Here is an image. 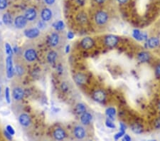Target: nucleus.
I'll return each instance as SVG.
<instances>
[{"label":"nucleus","mask_w":160,"mask_h":141,"mask_svg":"<svg viewBox=\"0 0 160 141\" xmlns=\"http://www.w3.org/2000/svg\"><path fill=\"white\" fill-rule=\"evenodd\" d=\"M109 19L108 15L105 11H98L95 15V21L98 25H104Z\"/></svg>","instance_id":"1"},{"label":"nucleus","mask_w":160,"mask_h":141,"mask_svg":"<svg viewBox=\"0 0 160 141\" xmlns=\"http://www.w3.org/2000/svg\"><path fill=\"white\" fill-rule=\"evenodd\" d=\"M6 69L7 76L8 78H12L14 73V68L13 61H12V56H8L6 59Z\"/></svg>","instance_id":"2"},{"label":"nucleus","mask_w":160,"mask_h":141,"mask_svg":"<svg viewBox=\"0 0 160 141\" xmlns=\"http://www.w3.org/2000/svg\"><path fill=\"white\" fill-rule=\"evenodd\" d=\"M24 58L29 62H33L37 59V53L34 49H28L24 52Z\"/></svg>","instance_id":"3"},{"label":"nucleus","mask_w":160,"mask_h":141,"mask_svg":"<svg viewBox=\"0 0 160 141\" xmlns=\"http://www.w3.org/2000/svg\"><path fill=\"white\" fill-rule=\"evenodd\" d=\"M118 37L115 35H108L105 38V44L108 47H114L118 43Z\"/></svg>","instance_id":"4"},{"label":"nucleus","mask_w":160,"mask_h":141,"mask_svg":"<svg viewBox=\"0 0 160 141\" xmlns=\"http://www.w3.org/2000/svg\"><path fill=\"white\" fill-rule=\"evenodd\" d=\"M105 98H106V94L103 90H97L93 94V100L98 103H102L104 101Z\"/></svg>","instance_id":"5"},{"label":"nucleus","mask_w":160,"mask_h":141,"mask_svg":"<svg viewBox=\"0 0 160 141\" xmlns=\"http://www.w3.org/2000/svg\"><path fill=\"white\" fill-rule=\"evenodd\" d=\"M27 22L28 21L26 20L24 16H18L17 17H16L14 20V25L17 29H22L26 26Z\"/></svg>","instance_id":"6"},{"label":"nucleus","mask_w":160,"mask_h":141,"mask_svg":"<svg viewBox=\"0 0 160 141\" xmlns=\"http://www.w3.org/2000/svg\"><path fill=\"white\" fill-rule=\"evenodd\" d=\"M40 34V31L38 28H31L24 31V35L26 38L35 39L38 37Z\"/></svg>","instance_id":"7"},{"label":"nucleus","mask_w":160,"mask_h":141,"mask_svg":"<svg viewBox=\"0 0 160 141\" xmlns=\"http://www.w3.org/2000/svg\"><path fill=\"white\" fill-rule=\"evenodd\" d=\"M94 41L90 37H85L83 38L80 41V46L83 49H90L94 46Z\"/></svg>","instance_id":"8"},{"label":"nucleus","mask_w":160,"mask_h":141,"mask_svg":"<svg viewBox=\"0 0 160 141\" xmlns=\"http://www.w3.org/2000/svg\"><path fill=\"white\" fill-rule=\"evenodd\" d=\"M36 17H37V12L34 8L28 9L24 14V17L29 22H32V21L35 20Z\"/></svg>","instance_id":"9"},{"label":"nucleus","mask_w":160,"mask_h":141,"mask_svg":"<svg viewBox=\"0 0 160 141\" xmlns=\"http://www.w3.org/2000/svg\"><path fill=\"white\" fill-rule=\"evenodd\" d=\"M12 96L15 100H21L24 96V91L22 88L16 87L12 91Z\"/></svg>","instance_id":"10"},{"label":"nucleus","mask_w":160,"mask_h":141,"mask_svg":"<svg viewBox=\"0 0 160 141\" xmlns=\"http://www.w3.org/2000/svg\"><path fill=\"white\" fill-rule=\"evenodd\" d=\"M53 135H54V138L57 140H62L66 137V133L65 130L61 128H56L54 131Z\"/></svg>","instance_id":"11"},{"label":"nucleus","mask_w":160,"mask_h":141,"mask_svg":"<svg viewBox=\"0 0 160 141\" xmlns=\"http://www.w3.org/2000/svg\"><path fill=\"white\" fill-rule=\"evenodd\" d=\"M53 13L51 10L49 8H44L41 11V17L42 20L44 21V22H49L52 18Z\"/></svg>","instance_id":"12"},{"label":"nucleus","mask_w":160,"mask_h":141,"mask_svg":"<svg viewBox=\"0 0 160 141\" xmlns=\"http://www.w3.org/2000/svg\"><path fill=\"white\" fill-rule=\"evenodd\" d=\"M19 122L22 126L27 127L31 123V118L27 114L22 113L19 117Z\"/></svg>","instance_id":"13"},{"label":"nucleus","mask_w":160,"mask_h":141,"mask_svg":"<svg viewBox=\"0 0 160 141\" xmlns=\"http://www.w3.org/2000/svg\"><path fill=\"white\" fill-rule=\"evenodd\" d=\"M74 135L77 139L81 140L85 136V130L82 126H76L74 128Z\"/></svg>","instance_id":"14"},{"label":"nucleus","mask_w":160,"mask_h":141,"mask_svg":"<svg viewBox=\"0 0 160 141\" xmlns=\"http://www.w3.org/2000/svg\"><path fill=\"white\" fill-rule=\"evenodd\" d=\"M73 80L78 85H83L87 82V77L83 73H78L74 76Z\"/></svg>","instance_id":"15"},{"label":"nucleus","mask_w":160,"mask_h":141,"mask_svg":"<svg viewBox=\"0 0 160 141\" xmlns=\"http://www.w3.org/2000/svg\"><path fill=\"white\" fill-rule=\"evenodd\" d=\"M160 44V40L157 37H151L147 40V43L145 44L146 47L150 49H154L157 47Z\"/></svg>","instance_id":"16"},{"label":"nucleus","mask_w":160,"mask_h":141,"mask_svg":"<svg viewBox=\"0 0 160 141\" xmlns=\"http://www.w3.org/2000/svg\"><path fill=\"white\" fill-rule=\"evenodd\" d=\"M59 35L57 33H53L49 38V43L51 47H56L59 44Z\"/></svg>","instance_id":"17"},{"label":"nucleus","mask_w":160,"mask_h":141,"mask_svg":"<svg viewBox=\"0 0 160 141\" xmlns=\"http://www.w3.org/2000/svg\"><path fill=\"white\" fill-rule=\"evenodd\" d=\"M92 121V115L90 113L88 112H85L84 113L81 114V116H80V121L83 125H87L90 124V121Z\"/></svg>","instance_id":"18"},{"label":"nucleus","mask_w":160,"mask_h":141,"mask_svg":"<svg viewBox=\"0 0 160 141\" xmlns=\"http://www.w3.org/2000/svg\"><path fill=\"white\" fill-rule=\"evenodd\" d=\"M138 59L140 62L145 63L147 62L150 59V55L148 52H142L138 54Z\"/></svg>","instance_id":"19"},{"label":"nucleus","mask_w":160,"mask_h":141,"mask_svg":"<svg viewBox=\"0 0 160 141\" xmlns=\"http://www.w3.org/2000/svg\"><path fill=\"white\" fill-rule=\"evenodd\" d=\"M125 130H126V126L123 123H119V131L117 133H116L114 136V138L115 140H118V139L122 137L123 135L125 134Z\"/></svg>","instance_id":"20"},{"label":"nucleus","mask_w":160,"mask_h":141,"mask_svg":"<svg viewBox=\"0 0 160 141\" xmlns=\"http://www.w3.org/2000/svg\"><path fill=\"white\" fill-rule=\"evenodd\" d=\"M131 129L132 130L133 133L136 134H141L143 132V128L141 125H140L139 123H132L131 126Z\"/></svg>","instance_id":"21"},{"label":"nucleus","mask_w":160,"mask_h":141,"mask_svg":"<svg viewBox=\"0 0 160 141\" xmlns=\"http://www.w3.org/2000/svg\"><path fill=\"white\" fill-rule=\"evenodd\" d=\"M75 110L77 114H78V115H81V114L86 112V107L84 104L78 103L76 105H75Z\"/></svg>","instance_id":"22"},{"label":"nucleus","mask_w":160,"mask_h":141,"mask_svg":"<svg viewBox=\"0 0 160 141\" xmlns=\"http://www.w3.org/2000/svg\"><path fill=\"white\" fill-rule=\"evenodd\" d=\"M58 54L57 53L54 51H51L49 52L48 55H47V60H48L49 63H53L56 61V59H57Z\"/></svg>","instance_id":"23"},{"label":"nucleus","mask_w":160,"mask_h":141,"mask_svg":"<svg viewBox=\"0 0 160 141\" xmlns=\"http://www.w3.org/2000/svg\"><path fill=\"white\" fill-rule=\"evenodd\" d=\"M77 21L80 24H85L88 22L87 15L84 12H80L77 16Z\"/></svg>","instance_id":"24"},{"label":"nucleus","mask_w":160,"mask_h":141,"mask_svg":"<svg viewBox=\"0 0 160 141\" xmlns=\"http://www.w3.org/2000/svg\"><path fill=\"white\" fill-rule=\"evenodd\" d=\"M105 113H106V116H108V118L111 119V120H114L115 119V115H116V110L114 108H108L106 109L105 110Z\"/></svg>","instance_id":"25"},{"label":"nucleus","mask_w":160,"mask_h":141,"mask_svg":"<svg viewBox=\"0 0 160 141\" xmlns=\"http://www.w3.org/2000/svg\"><path fill=\"white\" fill-rule=\"evenodd\" d=\"M12 18L10 14L5 13L4 15H3L2 22H4V24H6V25H9V24L12 23Z\"/></svg>","instance_id":"26"},{"label":"nucleus","mask_w":160,"mask_h":141,"mask_svg":"<svg viewBox=\"0 0 160 141\" xmlns=\"http://www.w3.org/2000/svg\"><path fill=\"white\" fill-rule=\"evenodd\" d=\"M53 26H54V29H55L56 30H57V31H61V30H63L65 27L64 22L61 20H59V21H58V22H55L54 24H53Z\"/></svg>","instance_id":"27"},{"label":"nucleus","mask_w":160,"mask_h":141,"mask_svg":"<svg viewBox=\"0 0 160 141\" xmlns=\"http://www.w3.org/2000/svg\"><path fill=\"white\" fill-rule=\"evenodd\" d=\"M15 71L17 76H22L24 73V67H23L22 65L17 64V66H15Z\"/></svg>","instance_id":"28"},{"label":"nucleus","mask_w":160,"mask_h":141,"mask_svg":"<svg viewBox=\"0 0 160 141\" xmlns=\"http://www.w3.org/2000/svg\"><path fill=\"white\" fill-rule=\"evenodd\" d=\"M142 33L139 29H135L133 30L132 36L135 39L138 41H142Z\"/></svg>","instance_id":"29"},{"label":"nucleus","mask_w":160,"mask_h":141,"mask_svg":"<svg viewBox=\"0 0 160 141\" xmlns=\"http://www.w3.org/2000/svg\"><path fill=\"white\" fill-rule=\"evenodd\" d=\"M5 51H6L7 54L8 56H12V54H13L14 51L9 43L5 44Z\"/></svg>","instance_id":"30"},{"label":"nucleus","mask_w":160,"mask_h":141,"mask_svg":"<svg viewBox=\"0 0 160 141\" xmlns=\"http://www.w3.org/2000/svg\"><path fill=\"white\" fill-rule=\"evenodd\" d=\"M5 99H6L7 103H11V96H10V91L9 87H7L6 90H5Z\"/></svg>","instance_id":"31"},{"label":"nucleus","mask_w":160,"mask_h":141,"mask_svg":"<svg viewBox=\"0 0 160 141\" xmlns=\"http://www.w3.org/2000/svg\"><path fill=\"white\" fill-rule=\"evenodd\" d=\"M105 125H106V126L108 127L109 128H115V123L112 122V120L110 119V118H107L106 121H105Z\"/></svg>","instance_id":"32"},{"label":"nucleus","mask_w":160,"mask_h":141,"mask_svg":"<svg viewBox=\"0 0 160 141\" xmlns=\"http://www.w3.org/2000/svg\"><path fill=\"white\" fill-rule=\"evenodd\" d=\"M7 7V0H0V10H4Z\"/></svg>","instance_id":"33"},{"label":"nucleus","mask_w":160,"mask_h":141,"mask_svg":"<svg viewBox=\"0 0 160 141\" xmlns=\"http://www.w3.org/2000/svg\"><path fill=\"white\" fill-rule=\"evenodd\" d=\"M6 130L12 135H14L15 134V130L14 129V128L12 126H9V125L6 127Z\"/></svg>","instance_id":"34"},{"label":"nucleus","mask_w":160,"mask_h":141,"mask_svg":"<svg viewBox=\"0 0 160 141\" xmlns=\"http://www.w3.org/2000/svg\"><path fill=\"white\" fill-rule=\"evenodd\" d=\"M38 28H40V29H44V28L46 26V22H44V21H40L38 23Z\"/></svg>","instance_id":"35"},{"label":"nucleus","mask_w":160,"mask_h":141,"mask_svg":"<svg viewBox=\"0 0 160 141\" xmlns=\"http://www.w3.org/2000/svg\"><path fill=\"white\" fill-rule=\"evenodd\" d=\"M61 87V89H62V91H67L68 90V86L66 83H64V82L62 83Z\"/></svg>","instance_id":"36"},{"label":"nucleus","mask_w":160,"mask_h":141,"mask_svg":"<svg viewBox=\"0 0 160 141\" xmlns=\"http://www.w3.org/2000/svg\"><path fill=\"white\" fill-rule=\"evenodd\" d=\"M155 128L157 130H160V117L159 118H157V120L155 122Z\"/></svg>","instance_id":"37"},{"label":"nucleus","mask_w":160,"mask_h":141,"mask_svg":"<svg viewBox=\"0 0 160 141\" xmlns=\"http://www.w3.org/2000/svg\"><path fill=\"white\" fill-rule=\"evenodd\" d=\"M155 73H156V75L158 77H160V63L156 66V69H155Z\"/></svg>","instance_id":"38"},{"label":"nucleus","mask_w":160,"mask_h":141,"mask_svg":"<svg viewBox=\"0 0 160 141\" xmlns=\"http://www.w3.org/2000/svg\"><path fill=\"white\" fill-rule=\"evenodd\" d=\"M4 135H5V137L8 139V140H12V135H10V134L9 133L7 130H5L4 131Z\"/></svg>","instance_id":"39"},{"label":"nucleus","mask_w":160,"mask_h":141,"mask_svg":"<svg viewBox=\"0 0 160 141\" xmlns=\"http://www.w3.org/2000/svg\"><path fill=\"white\" fill-rule=\"evenodd\" d=\"M73 37H74V33L72 32V31H69L67 33V38L68 39H72Z\"/></svg>","instance_id":"40"},{"label":"nucleus","mask_w":160,"mask_h":141,"mask_svg":"<svg viewBox=\"0 0 160 141\" xmlns=\"http://www.w3.org/2000/svg\"><path fill=\"white\" fill-rule=\"evenodd\" d=\"M46 4H47L48 5H52L54 4L56 0H44Z\"/></svg>","instance_id":"41"},{"label":"nucleus","mask_w":160,"mask_h":141,"mask_svg":"<svg viewBox=\"0 0 160 141\" xmlns=\"http://www.w3.org/2000/svg\"><path fill=\"white\" fill-rule=\"evenodd\" d=\"M124 138H123V140H126V141H130L131 140V137H130V135H124Z\"/></svg>","instance_id":"42"},{"label":"nucleus","mask_w":160,"mask_h":141,"mask_svg":"<svg viewBox=\"0 0 160 141\" xmlns=\"http://www.w3.org/2000/svg\"><path fill=\"white\" fill-rule=\"evenodd\" d=\"M95 1H96L97 4H103V3H104L106 0H94Z\"/></svg>","instance_id":"43"},{"label":"nucleus","mask_w":160,"mask_h":141,"mask_svg":"<svg viewBox=\"0 0 160 141\" xmlns=\"http://www.w3.org/2000/svg\"><path fill=\"white\" fill-rule=\"evenodd\" d=\"M119 4H125L128 0H117Z\"/></svg>","instance_id":"44"},{"label":"nucleus","mask_w":160,"mask_h":141,"mask_svg":"<svg viewBox=\"0 0 160 141\" xmlns=\"http://www.w3.org/2000/svg\"><path fill=\"white\" fill-rule=\"evenodd\" d=\"M69 52H70V46L67 45L66 47V54H68V53Z\"/></svg>","instance_id":"45"},{"label":"nucleus","mask_w":160,"mask_h":141,"mask_svg":"<svg viewBox=\"0 0 160 141\" xmlns=\"http://www.w3.org/2000/svg\"><path fill=\"white\" fill-rule=\"evenodd\" d=\"M58 70H59V71L60 72V73H61V72H62V68H61V66H58Z\"/></svg>","instance_id":"46"},{"label":"nucleus","mask_w":160,"mask_h":141,"mask_svg":"<svg viewBox=\"0 0 160 141\" xmlns=\"http://www.w3.org/2000/svg\"><path fill=\"white\" fill-rule=\"evenodd\" d=\"M78 3H79V4H83V3H84V0H78Z\"/></svg>","instance_id":"47"},{"label":"nucleus","mask_w":160,"mask_h":141,"mask_svg":"<svg viewBox=\"0 0 160 141\" xmlns=\"http://www.w3.org/2000/svg\"><path fill=\"white\" fill-rule=\"evenodd\" d=\"M158 108H159V110H160V101H159V104H158Z\"/></svg>","instance_id":"48"},{"label":"nucleus","mask_w":160,"mask_h":141,"mask_svg":"<svg viewBox=\"0 0 160 141\" xmlns=\"http://www.w3.org/2000/svg\"><path fill=\"white\" fill-rule=\"evenodd\" d=\"M0 93H1V87H0Z\"/></svg>","instance_id":"49"}]
</instances>
